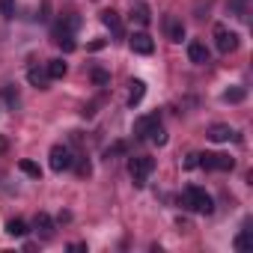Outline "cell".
Here are the masks:
<instances>
[{
	"instance_id": "23",
	"label": "cell",
	"mask_w": 253,
	"mask_h": 253,
	"mask_svg": "<svg viewBox=\"0 0 253 253\" xmlns=\"http://www.w3.org/2000/svg\"><path fill=\"white\" fill-rule=\"evenodd\" d=\"M89 78H92V84H95V86H104V84H110V75H107L104 69H92V75H89Z\"/></svg>"
},
{
	"instance_id": "30",
	"label": "cell",
	"mask_w": 253,
	"mask_h": 253,
	"mask_svg": "<svg viewBox=\"0 0 253 253\" xmlns=\"http://www.w3.org/2000/svg\"><path fill=\"white\" fill-rule=\"evenodd\" d=\"M6 149H9V140H6V137H3V134H0V155H3V152H6Z\"/></svg>"
},
{
	"instance_id": "12",
	"label": "cell",
	"mask_w": 253,
	"mask_h": 253,
	"mask_svg": "<svg viewBox=\"0 0 253 253\" xmlns=\"http://www.w3.org/2000/svg\"><path fill=\"white\" fill-rule=\"evenodd\" d=\"M101 24H104L113 36H122V21H119V15H116L113 9H104V12H101Z\"/></svg>"
},
{
	"instance_id": "14",
	"label": "cell",
	"mask_w": 253,
	"mask_h": 253,
	"mask_svg": "<svg viewBox=\"0 0 253 253\" xmlns=\"http://www.w3.org/2000/svg\"><path fill=\"white\" fill-rule=\"evenodd\" d=\"M146 95V84L143 81H131V92H128V107H137Z\"/></svg>"
},
{
	"instance_id": "24",
	"label": "cell",
	"mask_w": 253,
	"mask_h": 253,
	"mask_svg": "<svg viewBox=\"0 0 253 253\" xmlns=\"http://www.w3.org/2000/svg\"><path fill=\"white\" fill-rule=\"evenodd\" d=\"M0 15H3V18H15V0H0Z\"/></svg>"
},
{
	"instance_id": "8",
	"label": "cell",
	"mask_w": 253,
	"mask_h": 253,
	"mask_svg": "<svg viewBox=\"0 0 253 253\" xmlns=\"http://www.w3.org/2000/svg\"><path fill=\"white\" fill-rule=\"evenodd\" d=\"M164 30H167V39H170V42H182V39H185V24H182L176 15H170V18L164 21Z\"/></svg>"
},
{
	"instance_id": "5",
	"label": "cell",
	"mask_w": 253,
	"mask_h": 253,
	"mask_svg": "<svg viewBox=\"0 0 253 253\" xmlns=\"http://www.w3.org/2000/svg\"><path fill=\"white\" fill-rule=\"evenodd\" d=\"M128 48H131L134 54L149 57V54L155 51V42H152V36H149L146 30H140V33H131V36H128Z\"/></svg>"
},
{
	"instance_id": "11",
	"label": "cell",
	"mask_w": 253,
	"mask_h": 253,
	"mask_svg": "<svg viewBox=\"0 0 253 253\" xmlns=\"http://www.w3.org/2000/svg\"><path fill=\"white\" fill-rule=\"evenodd\" d=\"M36 232L48 241V238H54V220H51V214H45V211H39L36 214Z\"/></svg>"
},
{
	"instance_id": "28",
	"label": "cell",
	"mask_w": 253,
	"mask_h": 253,
	"mask_svg": "<svg viewBox=\"0 0 253 253\" xmlns=\"http://www.w3.org/2000/svg\"><path fill=\"white\" fill-rule=\"evenodd\" d=\"M104 45H107V39H95V42H89V45H86V51H101Z\"/></svg>"
},
{
	"instance_id": "7",
	"label": "cell",
	"mask_w": 253,
	"mask_h": 253,
	"mask_svg": "<svg viewBox=\"0 0 253 253\" xmlns=\"http://www.w3.org/2000/svg\"><path fill=\"white\" fill-rule=\"evenodd\" d=\"M158 122H161V113H149V116H140V119L134 122V134H137V137H149V131L155 128Z\"/></svg>"
},
{
	"instance_id": "2",
	"label": "cell",
	"mask_w": 253,
	"mask_h": 253,
	"mask_svg": "<svg viewBox=\"0 0 253 253\" xmlns=\"http://www.w3.org/2000/svg\"><path fill=\"white\" fill-rule=\"evenodd\" d=\"M152 170H155V161H152L149 155H134V158H128V176H131V182H134L137 188L146 185V179L152 176Z\"/></svg>"
},
{
	"instance_id": "27",
	"label": "cell",
	"mask_w": 253,
	"mask_h": 253,
	"mask_svg": "<svg viewBox=\"0 0 253 253\" xmlns=\"http://www.w3.org/2000/svg\"><path fill=\"white\" fill-rule=\"evenodd\" d=\"M3 95H6V101H9L12 107H18V92H15L12 86H6V89H3Z\"/></svg>"
},
{
	"instance_id": "9",
	"label": "cell",
	"mask_w": 253,
	"mask_h": 253,
	"mask_svg": "<svg viewBox=\"0 0 253 253\" xmlns=\"http://www.w3.org/2000/svg\"><path fill=\"white\" fill-rule=\"evenodd\" d=\"M188 60L197 63V66H206V63H209V48H206L203 42H191V45H188Z\"/></svg>"
},
{
	"instance_id": "22",
	"label": "cell",
	"mask_w": 253,
	"mask_h": 253,
	"mask_svg": "<svg viewBox=\"0 0 253 253\" xmlns=\"http://www.w3.org/2000/svg\"><path fill=\"white\" fill-rule=\"evenodd\" d=\"M253 247V235H250V229H244L238 238H235V250H250Z\"/></svg>"
},
{
	"instance_id": "16",
	"label": "cell",
	"mask_w": 253,
	"mask_h": 253,
	"mask_svg": "<svg viewBox=\"0 0 253 253\" xmlns=\"http://www.w3.org/2000/svg\"><path fill=\"white\" fill-rule=\"evenodd\" d=\"M247 98V89L244 86H229L226 92H223V101L226 104H238V101H244Z\"/></svg>"
},
{
	"instance_id": "25",
	"label": "cell",
	"mask_w": 253,
	"mask_h": 253,
	"mask_svg": "<svg viewBox=\"0 0 253 253\" xmlns=\"http://www.w3.org/2000/svg\"><path fill=\"white\" fill-rule=\"evenodd\" d=\"M89 173H92V167H89V161H86V158H81V161H78V176H84V179H86Z\"/></svg>"
},
{
	"instance_id": "20",
	"label": "cell",
	"mask_w": 253,
	"mask_h": 253,
	"mask_svg": "<svg viewBox=\"0 0 253 253\" xmlns=\"http://www.w3.org/2000/svg\"><path fill=\"white\" fill-rule=\"evenodd\" d=\"M18 170L27 173L30 179H42V170H39V164H33V161H18Z\"/></svg>"
},
{
	"instance_id": "10",
	"label": "cell",
	"mask_w": 253,
	"mask_h": 253,
	"mask_svg": "<svg viewBox=\"0 0 253 253\" xmlns=\"http://www.w3.org/2000/svg\"><path fill=\"white\" fill-rule=\"evenodd\" d=\"M232 134H235V131L229 128V125H211V128L206 131V137H209L211 143H226Z\"/></svg>"
},
{
	"instance_id": "17",
	"label": "cell",
	"mask_w": 253,
	"mask_h": 253,
	"mask_svg": "<svg viewBox=\"0 0 253 253\" xmlns=\"http://www.w3.org/2000/svg\"><path fill=\"white\" fill-rule=\"evenodd\" d=\"M6 232H9L12 238H24V235H27V223L15 217V220H9V223H6Z\"/></svg>"
},
{
	"instance_id": "15",
	"label": "cell",
	"mask_w": 253,
	"mask_h": 253,
	"mask_svg": "<svg viewBox=\"0 0 253 253\" xmlns=\"http://www.w3.org/2000/svg\"><path fill=\"white\" fill-rule=\"evenodd\" d=\"M66 72H69V66H66L63 60H51V63H48V78H51V81L66 78Z\"/></svg>"
},
{
	"instance_id": "1",
	"label": "cell",
	"mask_w": 253,
	"mask_h": 253,
	"mask_svg": "<svg viewBox=\"0 0 253 253\" xmlns=\"http://www.w3.org/2000/svg\"><path fill=\"white\" fill-rule=\"evenodd\" d=\"M182 203H185L191 211H197V214H211V211H214L211 194H209L206 188H200V185H188L185 194H182Z\"/></svg>"
},
{
	"instance_id": "21",
	"label": "cell",
	"mask_w": 253,
	"mask_h": 253,
	"mask_svg": "<svg viewBox=\"0 0 253 253\" xmlns=\"http://www.w3.org/2000/svg\"><path fill=\"white\" fill-rule=\"evenodd\" d=\"M149 140H152L155 146H164V143H167V131L161 128V122H158V125H155V128L149 131Z\"/></svg>"
},
{
	"instance_id": "18",
	"label": "cell",
	"mask_w": 253,
	"mask_h": 253,
	"mask_svg": "<svg viewBox=\"0 0 253 253\" xmlns=\"http://www.w3.org/2000/svg\"><path fill=\"white\" fill-rule=\"evenodd\" d=\"M131 18H134L137 24H143V27H146V24L152 21V15H149V6H146V3H140V6H134V12H131Z\"/></svg>"
},
{
	"instance_id": "26",
	"label": "cell",
	"mask_w": 253,
	"mask_h": 253,
	"mask_svg": "<svg viewBox=\"0 0 253 253\" xmlns=\"http://www.w3.org/2000/svg\"><path fill=\"white\" fill-rule=\"evenodd\" d=\"M229 9H232L238 18H244V0H229Z\"/></svg>"
},
{
	"instance_id": "13",
	"label": "cell",
	"mask_w": 253,
	"mask_h": 253,
	"mask_svg": "<svg viewBox=\"0 0 253 253\" xmlns=\"http://www.w3.org/2000/svg\"><path fill=\"white\" fill-rule=\"evenodd\" d=\"M54 42L69 54V51H75L78 48V42H75V33H63V30H54Z\"/></svg>"
},
{
	"instance_id": "4",
	"label": "cell",
	"mask_w": 253,
	"mask_h": 253,
	"mask_svg": "<svg viewBox=\"0 0 253 253\" xmlns=\"http://www.w3.org/2000/svg\"><path fill=\"white\" fill-rule=\"evenodd\" d=\"M48 164H51V170H54V173H63V170L75 167V158H72V152H69L66 146H54V149H51V155H48Z\"/></svg>"
},
{
	"instance_id": "29",
	"label": "cell",
	"mask_w": 253,
	"mask_h": 253,
	"mask_svg": "<svg viewBox=\"0 0 253 253\" xmlns=\"http://www.w3.org/2000/svg\"><path fill=\"white\" fill-rule=\"evenodd\" d=\"M185 167H188V170H194V167H200V155H188V161H185Z\"/></svg>"
},
{
	"instance_id": "3",
	"label": "cell",
	"mask_w": 253,
	"mask_h": 253,
	"mask_svg": "<svg viewBox=\"0 0 253 253\" xmlns=\"http://www.w3.org/2000/svg\"><path fill=\"white\" fill-rule=\"evenodd\" d=\"M214 45H217L220 54H232L238 48V33L226 30L223 24H214Z\"/></svg>"
},
{
	"instance_id": "6",
	"label": "cell",
	"mask_w": 253,
	"mask_h": 253,
	"mask_svg": "<svg viewBox=\"0 0 253 253\" xmlns=\"http://www.w3.org/2000/svg\"><path fill=\"white\" fill-rule=\"evenodd\" d=\"M200 167H206V170H232L235 167V161L229 158V155H217V152H211V155H200Z\"/></svg>"
},
{
	"instance_id": "19",
	"label": "cell",
	"mask_w": 253,
	"mask_h": 253,
	"mask_svg": "<svg viewBox=\"0 0 253 253\" xmlns=\"http://www.w3.org/2000/svg\"><path fill=\"white\" fill-rule=\"evenodd\" d=\"M27 78H30V84H33L36 89H45V84H48V72H39V69H30Z\"/></svg>"
}]
</instances>
